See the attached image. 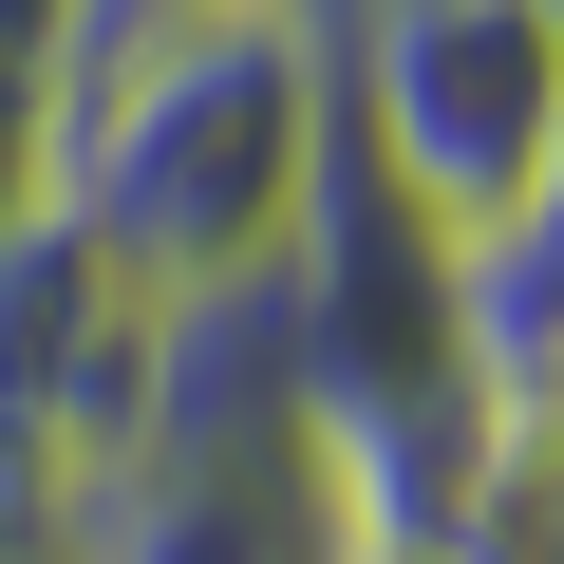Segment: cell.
Instances as JSON below:
<instances>
[{"instance_id":"cell-1","label":"cell","mask_w":564,"mask_h":564,"mask_svg":"<svg viewBox=\"0 0 564 564\" xmlns=\"http://www.w3.org/2000/svg\"><path fill=\"white\" fill-rule=\"evenodd\" d=\"M339 170V76L302 0H76L39 207H76L151 302H245L302 263Z\"/></svg>"},{"instance_id":"cell-2","label":"cell","mask_w":564,"mask_h":564,"mask_svg":"<svg viewBox=\"0 0 564 564\" xmlns=\"http://www.w3.org/2000/svg\"><path fill=\"white\" fill-rule=\"evenodd\" d=\"M321 545H339V433L302 377V263L245 302H170L151 433L39 564H321Z\"/></svg>"},{"instance_id":"cell-3","label":"cell","mask_w":564,"mask_h":564,"mask_svg":"<svg viewBox=\"0 0 564 564\" xmlns=\"http://www.w3.org/2000/svg\"><path fill=\"white\" fill-rule=\"evenodd\" d=\"M321 20V76H339V151L452 245H489L545 151H564V39L527 0H302Z\"/></svg>"},{"instance_id":"cell-4","label":"cell","mask_w":564,"mask_h":564,"mask_svg":"<svg viewBox=\"0 0 564 564\" xmlns=\"http://www.w3.org/2000/svg\"><path fill=\"white\" fill-rule=\"evenodd\" d=\"M151 377H170V302L76 207H20L0 226V564L76 545V508L151 433Z\"/></svg>"},{"instance_id":"cell-5","label":"cell","mask_w":564,"mask_h":564,"mask_svg":"<svg viewBox=\"0 0 564 564\" xmlns=\"http://www.w3.org/2000/svg\"><path fill=\"white\" fill-rule=\"evenodd\" d=\"M433 545H452V564H564V414H545V395H508V414L452 433Z\"/></svg>"},{"instance_id":"cell-6","label":"cell","mask_w":564,"mask_h":564,"mask_svg":"<svg viewBox=\"0 0 564 564\" xmlns=\"http://www.w3.org/2000/svg\"><path fill=\"white\" fill-rule=\"evenodd\" d=\"M321 564H452L433 545V508H395V489H339V545Z\"/></svg>"},{"instance_id":"cell-7","label":"cell","mask_w":564,"mask_h":564,"mask_svg":"<svg viewBox=\"0 0 564 564\" xmlns=\"http://www.w3.org/2000/svg\"><path fill=\"white\" fill-rule=\"evenodd\" d=\"M527 207H564V151H545V188H527Z\"/></svg>"},{"instance_id":"cell-8","label":"cell","mask_w":564,"mask_h":564,"mask_svg":"<svg viewBox=\"0 0 564 564\" xmlns=\"http://www.w3.org/2000/svg\"><path fill=\"white\" fill-rule=\"evenodd\" d=\"M527 20H545V39H564V0H527Z\"/></svg>"}]
</instances>
